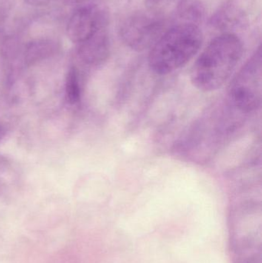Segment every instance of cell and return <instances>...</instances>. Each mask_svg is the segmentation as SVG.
<instances>
[{"mask_svg":"<svg viewBox=\"0 0 262 263\" xmlns=\"http://www.w3.org/2000/svg\"><path fill=\"white\" fill-rule=\"evenodd\" d=\"M26 1L32 6H40L47 4L50 0H26Z\"/></svg>","mask_w":262,"mask_h":263,"instance_id":"9","label":"cell"},{"mask_svg":"<svg viewBox=\"0 0 262 263\" xmlns=\"http://www.w3.org/2000/svg\"><path fill=\"white\" fill-rule=\"evenodd\" d=\"M163 21L149 12H135L120 25L123 43L133 50L143 51L153 46L163 33Z\"/></svg>","mask_w":262,"mask_h":263,"instance_id":"4","label":"cell"},{"mask_svg":"<svg viewBox=\"0 0 262 263\" xmlns=\"http://www.w3.org/2000/svg\"><path fill=\"white\" fill-rule=\"evenodd\" d=\"M66 94L67 101L70 104H76L81 97V89L78 81V72L75 67H71L68 71L66 80Z\"/></svg>","mask_w":262,"mask_h":263,"instance_id":"8","label":"cell"},{"mask_svg":"<svg viewBox=\"0 0 262 263\" xmlns=\"http://www.w3.org/2000/svg\"><path fill=\"white\" fill-rule=\"evenodd\" d=\"M108 16L106 12L97 6H85L75 11L67 25L68 38L78 45L106 30Z\"/></svg>","mask_w":262,"mask_h":263,"instance_id":"5","label":"cell"},{"mask_svg":"<svg viewBox=\"0 0 262 263\" xmlns=\"http://www.w3.org/2000/svg\"><path fill=\"white\" fill-rule=\"evenodd\" d=\"M243 55V45L233 33L214 38L194 63L190 72L192 85L198 90H218L232 77Z\"/></svg>","mask_w":262,"mask_h":263,"instance_id":"1","label":"cell"},{"mask_svg":"<svg viewBox=\"0 0 262 263\" xmlns=\"http://www.w3.org/2000/svg\"><path fill=\"white\" fill-rule=\"evenodd\" d=\"M203 41V32L197 25H175L163 32L150 48L149 68L156 75H169L187 64L199 51Z\"/></svg>","mask_w":262,"mask_h":263,"instance_id":"2","label":"cell"},{"mask_svg":"<svg viewBox=\"0 0 262 263\" xmlns=\"http://www.w3.org/2000/svg\"><path fill=\"white\" fill-rule=\"evenodd\" d=\"M261 94L262 53L259 47L229 85V97L238 110L249 112L261 106Z\"/></svg>","mask_w":262,"mask_h":263,"instance_id":"3","label":"cell"},{"mask_svg":"<svg viewBox=\"0 0 262 263\" xmlns=\"http://www.w3.org/2000/svg\"><path fill=\"white\" fill-rule=\"evenodd\" d=\"M159 1H161V0H148V2H149L150 3H156Z\"/></svg>","mask_w":262,"mask_h":263,"instance_id":"10","label":"cell"},{"mask_svg":"<svg viewBox=\"0 0 262 263\" xmlns=\"http://www.w3.org/2000/svg\"><path fill=\"white\" fill-rule=\"evenodd\" d=\"M56 46L51 40H41L32 42L26 49V61L28 64H33L40 60L50 57L55 52Z\"/></svg>","mask_w":262,"mask_h":263,"instance_id":"7","label":"cell"},{"mask_svg":"<svg viewBox=\"0 0 262 263\" xmlns=\"http://www.w3.org/2000/svg\"><path fill=\"white\" fill-rule=\"evenodd\" d=\"M110 51V40L106 29L79 44L78 53L86 64L98 66L108 60Z\"/></svg>","mask_w":262,"mask_h":263,"instance_id":"6","label":"cell"}]
</instances>
